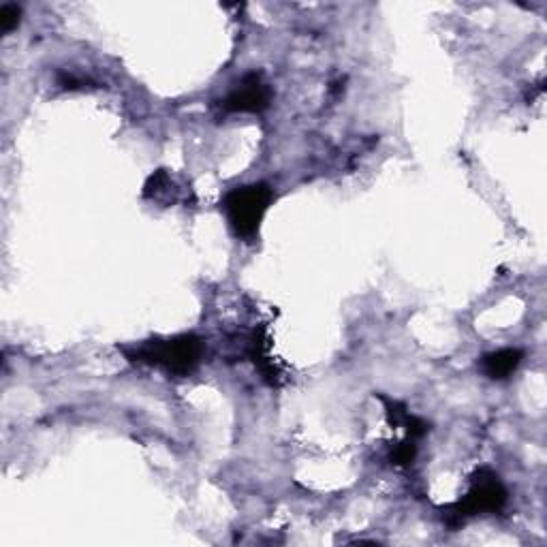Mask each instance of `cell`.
Masks as SVG:
<instances>
[{"label": "cell", "mask_w": 547, "mask_h": 547, "mask_svg": "<svg viewBox=\"0 0 547 547\" xmlns=\"http://www.w3.org/2000/svg\"><path fill=\"white\" fill-rule=\"evenodd\" d=\"M524 362L522 349H498L481 357L479 368L492 381H505Z\"/></svg>", "instance_id": "cell-5"}, {"label": "cell", "mask_w": 547, "mask_h": 547, "mask_svg": "<svg viewBox=\"0 0 547 547\" xmlns=\"http://www.w3.org/2000/svg\"><path fill=\"white\" fill-rule=\"evenodd\" d=\"M22 20V7L15 5V3H5L3 7H0V30L3 33H11L13 28H18Z\"/></svg>", "instance_id": "cell-8"}, {"label": "cell", "mask_w": 547, "mask_h": 547, "mask_svg": "<svg viewBox=\"0 0 547 547\" xmlns=\"http://www.w3.org/2000/svg\"><path fill=\"white\" fill-rule=\"evenodd\" d=\"M509 500V492L505 488L503 479L494 473L492 468L481 466L468 477L466 494L449 507L443 509V520L449 528H460L475 515L486 513H500L505 509Z\"/></svg>", "instance_id": "cell-2"}, {"label": "cell", "mask_w": 547, "mask_h": 547, "mask_svg": "<svg viewBox=\"0 0 547 547\" xmlns=\"http://www.w3.org/2000/svg\"><path fill=\"white\" fill-rule=\"evenodd\" d=\"M120 351L133 364L159 368L171 377H189L199 368L206 345L195 334H180L171 338L142 340L137 345H124Z\"/></svg>", "instance_id": "cell-1"}, {"label": "cell", "mask_w": 547, "mask_h": 547, "mask_svg": "<svg viewBox=\"0 0 547 547\" xmlns=\"http://www.w3.org/2000/svg\"><path fill=\"white\" fill-rule=\"evenodd\" d=\"M270 99V86L263 82L261 73H248L225 97L223 109L229 114H261L270 107Z\"/></svg>", "instance_id": "cell-4"}, {"label": "cell", "mask_w": 547, "mask_h": 547, "mask_svg": "<svg viewBox=\"0 0 547 547\" xmlns=\"http://www.w3.org/2000/svg\"><path fill=\"white\" fill-rule=\"evenodd\" d=\"M169 184H171V178H169V174L165 169L154 171V174L148 178V182L144 186V197L146 199L161 197L165 193V189H169Z\"/></svg>", "instance_id": "cell-7"}, {"label": "cell", "mask_w": 547, "mask_h": 547, "mask_svg": "<svg viewBox=\"0 0 547 547\" xmlns=\"http://www.w3.org/2000/svg\"><path fill=\"white\" fill-rule=\"evenodd\" d=\"M415 458H417V441L409 439V436L389 451V462L398 468H409L415 462Z\"/></svg>", "instance_id": "cell-6"}, {"label": "cell", "mask_w": 547, "mask_h": 547, "mask_svg": "<svg viewBox=\"0 0 547 547\" xmlns=\"http://www.w3.org/2000/svg\"><path fill=\"white\" fill-rule=\"evenodd\" d=\"M274 201V191L268 184L255 182L231 189L225 197L221 208L227 216L231 231L244 242H253L259 236V229L265 214H268Z\"/></svg>", "instance_id": "cell-3"}]
</instances>
